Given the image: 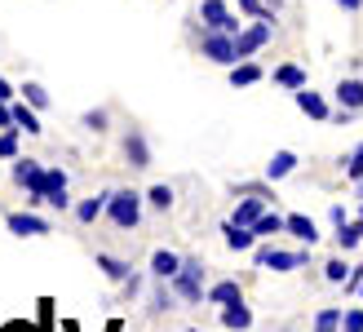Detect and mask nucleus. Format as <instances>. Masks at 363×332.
<instances>
[{
	"label": "nucleus",
	"mask_w": 363,
	"mask_h": 332,
	"mask_svg": "<svg viewBox=\"0 0 363 332\" xmlns=\"http://www.w3.org/2000/svg\"><path fill=\"white\" fill-rule=\"evenodd\" d=\"M169 284H173L177 297H182V301H191V306H199V297L208 292V288H204V266H199L195 257H182V270L173 275Z\"/></svg>",
	"instance_id": "obj_1"
},
{
	"label": "nucleus",
	"mask_w": 363,
	"mask_h": 332,
	"mask_svg": "<svg viewBox=\"0 0 363 332\" xmlns=\"http://www.w3.org/2000/svg\"><path fill=\"white\" fill-rule=\"evenodd\" d=\"M13 182L27 191V204H45V164L18 155L13 160Z\"/></svg>",
	"instance_id": "obj_2"
},
{
	"label": "nucleus",
	"mask_w": 363,
	"mask_h": 332,
	"mask_svg": "<svg viewBox=\"0 0 363 332\" xmlns=\"http://www.w3.org/2000/svg\"><path fill=\"white\" fill-rule=\"evenodd\" d=\"M106 217H111L120 231H133L142 221V195L138 191H111V199H106Z\"/></svg>",
	"instance_id": "obj_3"
},
{
	"label": "nucleus",
	"mask_w": 363,
	"mask_h": 332,
	"mask_svg": "<svg viewBox=\"0 0 363 332\" xmlns=\"http://www.w3.org/2000/svg\"><path fill=\"white\" fill-rule=\"evenodd\" d=\"M306 262H311V244L297 248V253H288V248H270V244H262V248H257V266H262V270H275V275L301 270Z\"/></svg>",
	"instance_id": "obj_4"
},
{
	"label": "nucleus",
	"mask_w": 363,
	"mask_h": 332,
	"mask_svg": "<svg viewBox=\"0 0 363 332\" xmlns=\"http://www.w3.org/2000/svg\"><path fill=\"white\" fill-rule=\"evenodd\" d=\"M270 35H275V18H257V23H248L240 35H235V58H240V62L252 58V53H257Z\"/></svg>",
	"instance_id": "obj_5"
},
{
	"label": "nucleus",
	"mask_w": 363,
	"mask_h": 332,
	"mask_svg": "<svg viewBox=\"0 0 363 332\" xmlns=\"http://www.w3.org/2000/svg\"><path fill=\"white\" fill-rule=\"evenodd\" d=\"M199 18H204L208 31H226V35H240L244 23L226 9V0H199Z\"/></svg>",
	"instance_id": "obj_6"
},
{
	"label": "nucleus",
	"mask_w": 363,
	"mask_h": 332,
	"mask_svg": "<svg viewBox=\"0 0 363 332\" xmlns=\"http://www.w3.org/2000/svg\"><path fill=\"white\" fill-rule=\"evenodd\" d=\"M199 49H204V58L217 62V67H235V62H240V58H235V35H226V31H204Z\"/></svg>",
	"instance_id": "obj_7"
},
{
	"label": "nucleus",
	"mask_w": 363,
	"mask_h": 332,
	"mask_svg": "<svg viewBox=\"0 0 363 332\" xmlns=\"http://www.w3.org/2000/svg\"><path fill=\"white\" fill-rule=\"evenodd\" d=\"M293 102H297V111H301L306 120H328V116H333L328 102H323V94H315V89H297Z\"/></svg>",
	"instance_id": "obj_8"
},
{
	"label": "nucleus",
	"mask_w": 363,
	"mask_h": 332,
	"mask_svg": "<svg viewBox=\"0 0 363 332\" xmlns=\"http://www.w3.org/2000/svg\"><path fill=\"white\" fill-rule=\"evenodd\" d=\"M222 235H226V248H235V253H248L252 244H257V231L252 226H240V221H222Z\"/></svg>",
	"instance_id": "obj_9"
},
{
	"label": "nucleus",
	"mask_w": 363,
	"mask_h": 332,
	"mask_svg": "<svg viewBox=\"0 0 363 332\" xmlns=\"http://www.w3.org/2000/svg\"><path fill=\"white\" fill-rule=\"evenodd\" d=\"M5 226H9L13 235H23V239H27V235H49V221L35 217V213H9Z\"/></svg>",
	"instance_id": "obj_10"
},
{
	"label": "nucleus",
	"mask_w": 363,
	"mask_h": 332,
	"mask_svg": "<svg viewBox=\"0 0 363 332\" xmlns=\"http://www.w3.org/2000/svg\"><path fill=\"white\" fill-rule=\"evenodd\" d=\"M177 270H182V257H177L173 248H155V253H151V275H155V280L169 284Z\"/></svg>",
	"instance_id": "obj_11"
},
{
	"label": "nucleus",
	"mask_w": 363,
	"mask_h": 332,
	"mask_svg": "<svg viewBox=\"0 0 363 332\" xmlns=\"http://www.w3.org/2000/svg\"><path fill=\"white\" fill-rule=\"evenodd\" d=\"M124 160H129V169H151V146H147L142 133L124 138Z\"/></svg>",
	"instance_id": "obj_12"
},
{
	"label": "nucleus",
	"mask_w": 363,
	"mask_h": 332,
	"mask_svg": "<svg viewBox=\"0 0 363 332\" xmlns=\"http://www.w3.org/2000/svg\"><path fill=\"white\" fill-rule=\"evenodd\" d=\"M284 231L293 235V239H301V244H315V239H319V226H315L306 213H288V217H284Z\"/></svg>",
	"instance_id": "obj_13"
},
{
	"label": "nucleus",
	"mask_w": 363,
	"mask_h": 332,
	"mask_svg": "<svg viewBox=\"0 0 363 332\" xmlns=\"http://www.w3.org/2000/svg\"><path fill=\"white\" fill-rule=\"evenodd\" d=\"M266 204H270L266 195H244L240 204H235V217H230V221H240V226H252V221L266 213Z\"/></svg>",
	"instance_id": "obj_14"
},
{
	"label": "nucleus",
	"mask_w": 363,
	"mask_h": 332,
	"mask_svg": "<svg viewBox=\"0 0 363 332\" xmlns=\"http://www.w3.org/2000/svg\"><path fill=\"white\" fill-rule=\"evenodd\" d=\"M222 328H230V332H248V328H252V310H248L244 301L222 306Z\"/></svg>",
	"instance_id": "obj_15"
},
{
	"label": "nucleus",
	"mask_w": 363,
	"mask_h": 332,
	"mask_svg": "<svg viewBox=\"0 0 363 332\" xmlns=\"http://www.w3.org/2000/svg\"><path fill=\"white\" fill-rule=\"evenodd\" d=\"M297 173V155L293 151H275L266 160V182H279V177H293Z\"/></svg>",
	"instance_id": "obj_16"
},
{
	"label": "nucleus",
	"mask_w": 363,
	"mask_h": 332,
	"mask_svg": "<svg viewBox=\"0 0 363 332\" xmlns=\"http://www.w3.org/2000/svg\"><path fill=\"white\" fill-rule=\"evenodd\" d=\"M13 124L23 128V133H31V138H40L45 128H40V116H35V106L31 102H13Z\"/></svg>",
	"instance_id": "obj_17"
},
{
	"label": "nucleus",
	"mask_w": 363,
	"mask_h": 332,
	"mask_svg": "<svg viewBox=\"0 0 363 332\" xmlns=\"http://www.w3.org/2000/svg\"><path fill=\"white\" fill-rule=\"evenodd\" d=\"M257 80H262V67L252 62V58H244V62L230 67V84H235V89H252Z\"/></svg>",
	"instance_id": "obj_18"
},
{
	"label": "nucleus",
	"mask_w": 363,
	"mask_h": 332,
	"mask_svg": "<svg viewBox=\"0 0 363 332\" xmlns=\"http://www.w3.org/2000/svg\"><path fill=\"white\" fill-rule=\"evenodd\" d=\"M204 297H208L213 306H230V301H244V288L235 284V280H222V284H213Z\"/></svg>",
	"instance_id": "obj_19"
},
{
	"label": "nucleus",
	"mask_w": 363,
	"mask_h": 332,
	"mask_svg": "<svg viewBox=\"0 0 363 332\" xmlns=\"http://www.w3.org/2000/svg\"><path fill=\"white\" fill-rule=\"evenodd\" d=\"M106 199H111V191H106V195H89V199H80V204H76V217L84 221V226H94V221L106 213Z\"/></svg>",
	"instance_id": "obj_20"
},
{
	"label": "nucleus",
	"mask_w": 363,
	"mask_h": 332,
	"mask_svg": "<svg viewBox=\"0 0 363 332\" xmlns=\"http://www.w3.org/2000/svg\"><path fill=\"white\" fill-rule=\"evenodd\" d=\"M275 84L288 89V94H297V89H306V71L297 62H284V67H275Z\"/></svg>",
	"instance_id": "obj_21"
},
{
	"label": "nucleus",
	"mask_w": 363,
	"mask_h": 332,
	"mask_svg": "<svg viewBox=\"0 0 363 332\" xmlns=\"http://www.w3.org/2000/svg\"><path fill=\"white\" fill-rule=\"evenodd\" d=\"M337 102L346 111H363V80H341L337 84Z\"/></svg>",
	"instance_id": "obj_22"
},
{
	"label": "nucleus",
	"mask_w": 363,
	"mask_h": 332,
	"mask_svg": "<svg viewBox=\"0 0 363 332\" xmlns=\"http://www.w3.org/2000/svg\"><path fill=\"white\" fill-rule=\"evenodd\" d=\"M98 266H102L106 280H116V284L129 280V262H120V257H111V253H102V257H98Z\"/></svg>",
	"instance_id": "obj_23"
},
{
	"label": "nucleus",
	"mask_w": 363,
	"mask_h": 332,
	"mask_svg": "<svg viewBox=\"0 0 363 332\" xmlns=\"http://www.w3.org/2000/svg\"><path fill=\"white\" fill-rule=\"evenodd\" d=\"M337 248L341 253H350V248H359V239H363V231H359V221H346V226H337Z\"/></svg>",
	"instance_id": "obj_24"
},
{
	"label": "nucleus",
	"mask_w": 363,
	"mask_h": 332,
	"mask_svg": "<svg viewBox=\"0 0 363 332\" xmlns=\"http://www.w3.org/2000/svg\"><path fill=\"white\" fill-rule=\"evenodd\" d=\"M18 94H23V102H31L35 111H45V106H49V89H45V84H35V80H27L23 89H18Z\"/></svg>",
	"instance_id": "obj_25"
},
{
	"label": "nucleus",
	"mask_w": 363,
	"mask_h": 332,
	"mask_svg": "<svg viewBox=\"0 0 363 332\" xmlns=\"http://www.w3.org/2000/svg\"><path fill=\"white\" fill-rule=\"evenodd\" d=\"M252 231H257V239H262V235H279V231H284V217L266 209V213H262L257 221H252Z\"/></svg>",
	"instance_id": "obj_26"
},
{
	"label": "nucleus",
	"mask_w": 363,
	"mask_h": 332,
	"mask_svg": "<svg viewBox=\"0 0 363 332\" xmlns=\"http://www.w3.org/2000/svg\"><path fill=\"white\" fill-rule=\"evenodd\" d=\"M147 204L160 209V213H169V209H173V187H151V191H147Z\"/></svg>",
	"instance_id": "obj_27"
},
{
	"label": "nucleus",
	"mask_w": 363,
	"mask_h": 332,
	"mask_svg": "<svg viewBox=\"0 0 363 332\" xmlns=\"http://www.w3.org/2000/svg\"><path fill=\"white\" fill-rule=\"evenodd\" d=\"M18 133H23V128H5V133H0V160H18Z\"/></svg>",
	"instance_id": "obj_28"
},
{
	"label": "nucleus",
	"mask_w": 363,
	"mask_h": 332,
	"mask_svg": "<svg viewBox=\"0 0 363 332\" xmlns=\"http://www.w3.org/2000/svg\"><path fill=\"white\" fill-rule=\"evenodd\" d=\"M341 164H346V177H350V182H363V142H359Z\"/></svg>",
	"instance_id": "obj_29"
},
{
	"label": "nucleus",
	"mask_w": 363,
	"mask_h": 332,
	"mask_svg": "<svg viewBox=\"0 0 363 332\" xmlns=\"http://www.w3.org/2000/svg\"><path fill=\"white\" fill-rule=\"evenodd\" d=\"M173 297H177V292H173V284L164 288V280H155V297H151V310H173Z\"/></svg>",
	"instance_id": "obj_30"
},
{
	"label": "nucleus",
	"mask_w": 363,
	"mask_h": 332,
	"mask_svg": "<svg viewBox=\"0 0 363 332\" xmlns=\"http://www.w3.org/2000/svg\"><path fill=\"white\" fill-rule=\"evenodd\" d=\"M346 275H350V266H346V257H333V262L323 266V280H328V284H346Z\"/></svg>",
	"instance_id": "obj_31"
},
{
	"label": "nucleus",
	"mask_w": 363,
	"mask_h": 332,
	"mask_svg": "<svg viewBox=\"0 0 363 332\" xmlns=\"http://www.w3.org/2000/svg\"><path fill=\"white\" fill-rule=\"evenodd\" d=\"M67 191V169H45V199Z\"/></svg>",
	"instance_id": "obj_32"
},
{
	"label": "nucleus",
	"mask_w": 363,
	"mask_h": 332,
	"mask_svg": "<svg viewBox=\"0 0 363 332\" xmlns=\"http://www.w3.org/2000/svg\"><path fill=\"white\" fill-rule=\"evenodd\" d=\"M341 332H363V310L359 306H350L346 315H341Z\"/></svg>",
	"instance_id": "obj_33"
},
{
	"label": "nucleus",
	"mask_w": 363,
	"mask_h": 332,
	"mask_svg": "<svg viewBox=\"0 0 363 332\" xmlns=\"http://www.w3.org/2000/svg\"><path fill=\"white\" fill-rule=\"evenodd\" d=\"M235 5H240V13H248V18H275L262 0H235Z\"/></svg>",
	"instance_id": "obj_34"
},
{
	"label": "nucleus",
	"mask_w": 363,
	"mask_h": 332,
	"mask_svg": "<svg viewBox=\"0 0 363 332\" xmlns=\"http://www.w3.org/2000/svg\"><path fill=\"white\" fill-rule=\"evenodd\" d=\"M315 323H319V328H341V310H337V306L319 310V315H315Z\"/></svg>",
	"instance_id": "obj_35"
},
{
	"label": "nucleus",
	"mask_w": 363,
	"mask_h": 332,
	"mask_svg": "<svg viewBox=\"0 0 363 332\" xmlns=\"http://www.w3.org/2000/svg\"><path fill=\"white\" fill-rule=\"evenodd\" d=\"M84 128H94V133H102V128H106V111H89V116H84Z\"/></svg>",
	"instance_id": "obj_36"
},
{
	"label": "nucleus",
	"mask_w": 363,
	"mask_h": 332,
	"mask_svg": "<svg viewBox=\"0 0 363 332\" xmlns=\"http://www.w3.org/2000/svg\"><path fill=\"white\" fill-rule=\"evenodd\" d=\"M363 288V266H350V275H346V292H359Z\"/></svg>",
	"instance_id": "obj_37"
},
{
	"label": "nucleus",
	"mask_w": 363,
	"mask_h": 332,
	"mask_svg": "<svg viewBox=\"0 0 363 332\" xmlns=\"http://www.w3.org/2000/svg\"><path fill=\"white\" fill-rule=\"evenodd\" d=\"M45 204H53V209H58V213H62V209H71V195H67V191H58V195H49V199H45Z\"/></svg>",
	"instance_id": "obj_38"
},
{
	"label": "nucleus",
	"mask_w": 363,
	"mask_h": 332,
	"mask_svg": "<svg viewBox=\"0 0 363 332\" xmlns=\"http://www.w3.org/2000/svg\"><path fill=\"white\" fill-rule=\"evenodd\" d=\"M0 128H13V106L0 102Z\"/></svg>",
	"instance_id": "obj_39"
},
{
	"label": "nucleus",
	"mask_w": 363,
	"mask_h": 332,
	"mask_svg": "<svg viewBox=\"0 0 363 332\" xmlns=\"http://www.w3.org/2000/svg\"><path fill=\"white\" fill-rule=\"evenodd\" d=\"M13 94H18V89H13L5 76H0V102H13Z\"/></svg>",
	"instance_id": "obj_40"
},
{
	"label": "nucleus",
	"mask_w": 363,
	"mask_h": 332,
	"mask_svg": "<svg viewBox=\"0 0 363 332\" xmlns=\"http://www.w3.org/2000/svg\"><path fill=\"white\" fill-rule=\"evenodd\" d=\"M328 217H333V226H346V221H350V217H346V209H341V204H333V213H328Z\"/></svg>",
	"instance_id": "obj_41"
},
{
	"label": "nucleus",
	"mask_w": 363,
	"mask_h": 332,
	"mask_svg": "<svg viewBox=\"0 0 363 332\" xmlns=\"http://www.w3.org/2000/svg\"><path fill=\"white\" fill-rule=\"evenodd\" d=\"M0 332H45V328H31V323H5Z\"/></svg>",
	"instance_id": "obj_42"
},
{
	"label": "nucleus",
	"mask_w": 363,
	"mask_h": 332,
	"mask_svg": "<svg viewBox=\"0 0 363 332\" xmlns=\"http://www.w3.org/2000/svg\"><path fill=\"white\" fill-rule=\"evenodd\" d=\"M337 5H341V9H350V13H354V9L363 5V0H337Z\"/></svg>",
	"instance_id": "obj_43"
},
{
	"label": "nucleus",
	"mask_w": 363,
	"mask_h": 332,
	"mask_svg": "<svg viewBox=\"0 0 363 332\" xmlns=\"http://www.w3.org/2000/svg\"><path fill=\"white\" fill-rule=\"evenodd\" d=\"M311 332H341V328H319V323H315V328H311Z\"/></svg>",
	"instance_id": "obj_44"
},
{
	"label": "nucleus",
	"mask_w": 363,
	"mask_h": 332,
	"mask_svg": "<svg viewBox=\"0 0 363 332\" xmlns=\"http://www.w3.org/2000/svg\"><path fill=\"white\" fill-rule=\"evenodd\" d=\"M359 231H363V209H359Z\"/></svg>",
	"instance_id": "obj_45"
},
{
	"label": "nucleus",
	"mask_w": 363,
	"mask_h": 332,
	"mask_svg": "<svg viewBox=\"0 0 363 332\" xmlns=\"http://www.w3.org/2000/svg\"><path fill=\"white\" fill-rule=\"evenodd\" d=\"M359 199H363V182H359Z\"/></svg>",
	"instance_id": "obj_46"
},
{
	"label": "nucleus",
	"mask_w": 363,
	"mask_h": 332,
	"mask_svg": "<svg viewBox=\"0 0 363 332\" xmlns=\"http://www.w3.org/2000/svg\"><path fill=\"white\" fill-rule=\"evenodd\" d=\"M186 332H199V328H186Z\"/></svg>",
	"instance_id": "obj_47"
},
{
	"label": "nucleus",
	"mask_w": 363,
	"mask_h": 332,
	"mask_svg": "<svg viewBox=\"0 0 363 332\" xmlns=\"http://www.w3.org/2000/svg\"><path fill=\"white\" fill-rule=\"evenodd\" d=\"M222 332H230V328H222Z\"/></svg>",
	"instance_id": "obj_48"
},
{
	"label": "nucleus",
	"mask_w": 363,
	"mask_h": 332,
	"mask_svg": "<svg viewBox=\"0 0 363 332\" xmlns=\"http://www.w3.org/2000/svg\"><path fill=\"white\" fill-rule=\"evenodd\" d=\"M359 292H363V288H359Z\"/></svg>",
	"instance_id": "obj_49"
}]
</instances>
